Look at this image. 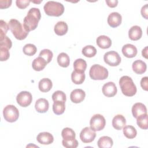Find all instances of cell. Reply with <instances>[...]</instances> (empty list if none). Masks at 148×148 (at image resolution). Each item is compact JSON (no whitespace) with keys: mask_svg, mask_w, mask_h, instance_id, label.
Returning <instances> with one entry per match:
<instances>
[{"mask_svg":"<svg viewBox=\"0 0 148 148\" xmlns=\"http://www.w3.org/2000/svg\"><path fill=\"white\" fill-rule=\"evenodd\" d=\"M40 18V10L36 8H31L28 12L27 15L24 18L23 27L24 29L28 32L35 29Z\"/></svg>","mask_w":148,"mask_h":148,"instance_id":"1","label":"cell"},{"mask_svg":"<svg viewBox=\"0 0 148 148\" xmlns=\"http://www.w3.org/2000/svg\"><path fill=\"white\" fill-rule=\"evenodd\" d=\"M119 85L122 93L127 97L134 96L137 91L132 79L128 76H123L119 80Z\"/></svg>","mask_w":148,"mask_h":148,"instance_id":"2","label":"cell"},{"mask_svg":"<svg viewBox=\"0 0 148 148\" xmlns=\"http://www.w3.org/2000/svg\"><path fill=\"white\" fill-rule=\"evenodd\" d=\"M8 25L15 38L18 40H21L25 39L28 35V32L24 29L23 25L16 19H11L9 21Z\"/></svg>","mask_w":148,"mask_h":148,"instance_id":"3","label":"cell"},{"mask_svg":"<svg viewBox=\"0 0 148 148\" xmlns=\"http://www.w3.org/2000/svg\"><path fill=\"white\" fill-rule=\"evenodd\" d=\"M45 13L49 16L59 17L64 12V5L58 2L50 1L47 2L43 7Z\"/></svg>","mask_w":148,"mask_h":148,"instance_id":"4","label":"cell"},{"mask_svg":"<svg viewBox=\"0 0 148 148\" xmlns=\"http://www.w3.org/2000/svg\"><path fill=\"white\" fill-rule=\"evenodd\" d=\"M91 79L94 80H102L106 79L109 75L108 69L99 64H94L91 66L89 71Z\"/></svg>","mask_w":148,"mask_h":148,"instance_id":"5","label":"cell"},{"mask_svg":"<svg viewBox=\"0 0 148 148\" xmlns=\"http://www.w3.org/2000/svg\"><path fill=\"white\" fill-rule=\"evenodd\" d=\"M3 116L5 120L9 123H13L17 120L19 117L18 109L13 105L6 106L3 110Z\"/></svg>","mask_w":148,"mask_h":148,"instance_id":"6","label":"cell"},{"mask_svg":"<svg viewBox=\"0 0 148 148\" xmlns=\"http://www.w3.org/2000/svg\"><path fill=\"white\" fill-rule=\"evenodd\" d=\"M90 128L94 131H99L102 130L106 125L105 117L100 114L93 115L90 121Z\"/></svg>","mask_w":148,"mask_h":148,"instance_id":"7","label":"cell"},{"mask_svg":"<svg viewBox=\"0 0 148 148\" xmlns=\"http://www.w3.org/2000/svg\"><path fill=\"white\" fill-rule=\"evenodd\" d=\"M103 60L108 65L112 66H116L120 64L121 57L117 52L110 51L104 54Z\"/></svg>","mask_w":148,"mask_h":148,"instance_id":"8","label":"cell"},{"mask_svg":"<svg viewBox=\"0 0 148 148\" xmlns=\"http://www.w3.org/2000/svg\"><path fill=\"white\" fill-rule=\"evenodd\" d=\"M17 103L22 107H27L32 101V97L31 92L26 91H23L19 92L16 97Z\"/></svg>","mask_w":148,"mask_h":148,"instance_id":"9","label":"cell"},{"mask_svg":"<svg viewBox=\"0 0 148 148\" xmlns=\"http://www.w3.org/2000/svg\"><path fill=\"white\" fill-rule=\"evenodd\" d=\"M96 137L95 131H93L90 127L84 128L80 133V139L85 143L92 142Z\"/></svg>","mask_w":148,"mask_h":148,"instance_id":"10","label":"cell"},{"mask_svg":"<svg viewBox=\"0 0 148 148\" xmlns=\"http://www.w3.org/2000/svg\"><path fill=\"white\" fill-rule=\"evenodd\" d=\"M102 90L103 95L107 97H113L117 92V87L112 82H109L103 84Z\"/></svg>","mask_w":148,"mask_h":148,"instance_id":"11","label":"cell"},{"mask_svg":"<svg viewBox=\"0 0 148 148\" xmlns=\"http://www.w3.org/2000/svg\"><path fill=\"white\" fill-rule=\"evenodd\" d=\"M122 21V17L118 12L111 13L108 17V23L112 28H116L119 26Z\"/></svg>","mask_w":148,"mask_h":148,"instance_id":"12","label":"cell"},{"mask_svg":"<svg viewBox=\"0 0 148 148\" xmlns=\"http://www.w3.org/2000/svg\"><path fill=\"white\" fill-rule=\"evenodd\" d=\"M85 92L80 88L73 90L70 94V99L71 101L75 103L82 102L85 98Z\"/></svg>","mask_w":148,"mask_h":148,"instance_id":"13","label":"cell"},{"mask_svg":"<svg viewBox=\"0 0 148 148\" xmlns=\"http://www.w3.org/2000/svg\"><path fill=\"white\" fill-rule=\"evenodd\" d=\"M36 140L40 144L47 145L53 142L54 137L48 132H42L37 135Z\"/></svg>","mask_w":148,"mask_h":148,"instance_id":"14","label":"cell"},{"mask_svg":"<svg viewBox=\"0 0 148 148\" xmlns=\"http://www.w3.org/2000/svg\"><path fill=\"white\" fill-rule=\"evenodd\" d=\"M122 53L123 55L127 58H133L137 54L136 47L132 44H126L122 47Z\"/></svg>","mask_w":148,"mask_h":148,"instance_id":"15","label":"cell"},{"mask_svg":"<svg viewBox=\"0 0 148 148\" xmlns=\"http://www.w3.org/2000/svg\"><path fill=\"white\" fill-rule=\"evenodd\" d=\"M49 108L48 101L45 98H39L36 100L35 104L36 110L40 113H46Z\"/></svg>","mask_w":148,"mask_h":148,"instance_id":"16","label":"cell"},{"mask_svg":"<svg viewBox=\"0 0 148 148\" xmlns=\"http://www.w3.org/2000/svg\"><path fill=\"white\" fill-rule=\"evenodd\" d=\"M142 36V30L138 25H134L128 31V36L132 40H138Z\"/></svg>","mask_w":148,"mask_h":148,"instance_id":"17","label":"cell"},{"mask_svg":"<svg viewBox=\"0 0 148 148\" xmlns=\"http://www.w3.org/2000/svg\"><path fill=\"white\" fill-rule=\"evenodd\" d=\"M132 113L133 116L136 119L140 115L147 113V108L142 103H135L132 107Z\"/></svg>","mask_w":148,"mask_h":148,"instance_id":"18","label":"cell"},{"mask_svg":"<svg viewBox=\"0 0 148 148\" xmlns=\"http://www.w3.org/2000/svg\"><path fill=\"white\" fill-rule=\"evenodd\" d=\"M126 124L125 118L122 114L116 115L112 120L113 127L117 130H121Z\"/></svg>","mask_w":148,"mask_h":148,"instance_id":"19","label":"cell"},{"mask_svg":"<svg viewBox=\"0 0 148 148\" xmlns=\"http://www.w3.org/2000/svg\"><path fill=\"white\" fill-rule=\"evenodd\" d=\"M132 68L135 73L138 75H142L146 72L147 65L143 61L137 60L132 63Z\"/></svg>","mask_w":148,"mask_h":148,"instance_id":"20","label":"cell"},{"mask_svg":"<svg viewBox=\"0 0 148 148\" xmlns=\"http://www.w3.org/2000/svg\"><path fill=\"white\" fill-rule=\"evenodd\" d=\"M96 43L99 47L103 49H108L112 45L111 39L106 35L99 36L96 39Z\"/></svg>","mask_w":148,"mask_h":148,"instance_id":"21","label":"cell"},{"mask_svg":"<svg viewBox=\"0 0 148 148\" xmlns=\"http://www.w3.org/2000/svg\"><path fill=\"white\" fill-rule=\"evenodd\" d=\"M68 30V27L67 24L63 21L57 22L54 25V32L59 36H62L66 34Z\"/></svg>","mask_w":148,"mask_h":148,"instance_id":"22","label":"cell"},{"mask_svg":"<svg viewBox=\"0 0 148 148\" xmlns=\"http://www.w3.org/2000/svg\"><path fill=\"white\" fill-rule=\"evenodd\" d=\"M53 86L51 80L49 78L42 79L38 84V87L39 90L43 92H47L49 91Z\"/></svg>","mask_w":148,"mask_h":148,"instance_id":"23","label":"cell"},{"mask_svg":"<svg viewBox=\"0 0 148 148\" xmlns=\"http://www.w3.org/2000/svg\"><path fill=\"white\" fill-rule=\"evenodd\" d=\"M84 72L77 71L74 70L71 74V79L73 83L76 84H82L85 80Z\"/></svg>","mask_w":148,"mask_h":148,"instance_id":"24","label":"cell"},{"mask_svg":"<svg viewBox=\"0 0 148 148\" xmlns=\"http://www.w3.org/2000/svg\"><path fill=\"white\" fill-rule=\"evenodd\" d=\"M46 61L42 57L39 56L35 58L32 63V66L34 70L36 71H42L47 65Z\"/></svg>","mask_w":148,"mask_h":148,"instance_id":"25","label":"cell"},{"mask_svg":"<svg viewBox=\"0 0 148 148\" xmlns=\"http://www.w3.org/2000/svg\"><path fill=\"white\" fill-rule=\"evenodd\" d=\"M97 145L99 148H110L112 147L113 142L110 137L108 136H103L98 139Z\"/></svg>","mask_w":148,"mask_h":148,"instance_id":"26","label":"cell"},{"mask_svg":"<svg viewBox=\"0 0 148 148\" xmlns=\"http://www.w3.org/2000/svg\"><path fill=\"white\" fill-rule=\"evenodd\" d=\"M57 62L60 66L63 68L68 67L70 63L69 56L65 53H61L57 56Z\"/></svg>","mask_w":148,"mask_h":148,"instance_id":"27","label":"cell"},{"mask_svg":"<svg viewBox=\"0 0 148 148\" xmlns=\"http://www.w3.org/2000/svg\"><path fill=\"white\" fill-rule=\"evenodd\" d=\"M65 102L61 101H54L53 105V111L57 115H60L64 113L65 109Z\"/></svg>","mask_w":148,"mask_h":148,"instance_id":"28","label":"cell"},{"mask_svg":"<svg viewBox=\"0 0 148 148\" xmlns=\"http://www.w3.org/2000/svg\"><path fill=\"white\" fill-rule=\"evenodd\" d=\"M61 136L64 140H74L76 138V134L75 131L71 128H64L61 132Z\"/></svg>","mask_w":148,"mask_h":148,"instance_id":"29","label":"cell"},{"mask_svg":"<svg viewBox=\"0 0 148 148\" xmlns=\"http://www.w3.org/2000/svg\"><path fill=\"white\" fill-rule=\"evenodd\" d=\"M124 135L128 139H133L136 137L137 131L132 125H125L123 127Z\"/></svg>","mask_w":148,"mask_h":148,"instance_id":"30","label":"cell"},{"mask_svg":"<svg viewBox=\"0 0 148 148\" xmlns=\"http://www.w3.org/2000/svg\"><path fill=\"white\" fill-rule=\"evenodd\" d=\"M136 123L139 127L143 130L148 128V116L147 113L140 115L136 118Z\"/></svg>","mask_w":148,"mask_h":148,"instance_id":"31","label":"cell"},{"mask_svg":"<svg viewBox=\"0 0 148 148\" xmlns=\"http://www.w3.org/2000/svg\"><path fill=\"white\" fill-rule=\"evenodd\" d=\"M73 68L75 71L84 72L87 68V62L82 58L76 59L73 62Z\"/></svg>","mask_w":148,"mask_h":148,"instance_id":"32","label":"cell"},{"mask_svg":"<svg viewBox=\"0 0 148 148\" xmlns=\"http://www.w3.org/2000/svg\"><path fill=\"white\" fill-rule=\"evenodd\" d=\"M82 54L86 57L91 58L97 54V49L91 45H87L82 49Z\"/></svg>","mask_w":148,"mask_h":148,"instance_id":"33","label":"cell"},{"mask_svg":"<svg viewBox=\"0 0 148 148\" xmlns=\"http://www.w3.org/2000/svg\"><path fill=\"white\" fill-rule=\"evenodd\" d=\"M23 53L28 56H34L37 51L36 47L31 43H28L26 44L23 49Z\"/></svg>","mask_w":148,"mask_h":148,"instance_id":"34","label":"cell"},{"mask_svg":"<svg viewBox=\"0 0 148 148\" xmlns=\"http://www.w3.org/2000/svg\"><path fill=\"white\" fill-rule=\"evenodd\" d=\"M39 56L42 57L43 59H45V60L48 64L51 61L53 56V54L51 50H50L49 49H46L42 50L40 52Z\"/></svg>","mask_w":148,"mask_h":148,"instance_id":"35","label":"cell"},{"mask_svg":"<svg viewBox=\"0 0 148 148\" xmlns=\"http://www.w3.org/2000/svg\"><path fill=\"white\" fill-rule=\"evenodd\" d=\"M52 99L53 101H61L65 102L66 100V94L62 91L58 90L55 91L52 95Z\"/></svg>","mask_w":148,"mask_h":148,"instance_id":"36","label":"cell"},{"mask_svg":"<svg viewBox=\"0 0 148 148\" xmlns=\"http://www.w3.org/2000/svg\"><path fill=\"white\" fill-rule=\"evenodd\" d=\"M12 42L9 38L7 36L0 38V47H3L10 49L12 47Z\"/></svg>","mask_w":148,"mask_h":148,"instance_id":"37","label":"cell"},{"mask_svg":"<svg viewBox=\"0 0 148 148\" xmlns=\"http://www.w3.org/2000/svg\"><path fill=\"white\" fill-rule=\"evenodd\" d=\"M9 29L8 24L3 20L0 21V38L6 36V34Z\"/></svg>","mask_w":148,"mask_h":148,"instance_id":"38","label":"cell"},{"mask_svg":"<svg viewBox=\"0 0 148 148\" xmlns=\"http://www.w3.org/2000/svg\"><path fill=\"white\" fill-rule=\"evenodd\" d=\"M10 56L9 49L3 47H0V60L1 61H6Z\"/></svg>","mask_w":148,"mask_h":148,"instance_id":"39","label":"cell"},{"mask_svg":"<svg viewBox=\"0 0 148 148\" xmlns=\"http://www.w3.org/2000/svg\"><path fill=\"white\" fill-rule=\"evenodd\" d=\"M62 143L64 147L66 148H76L78 146V142L76 139L71 140H62Z\"/></svg>","mask_w":148,"mask_h":148,"instance_id":"40","label":"cell"},{"mask_svg":"<svg viewBox=\"0 0 148 148\" xmlns=\"http://www.w3.org/2000/svg\"><path fill=\"white\" fill-rule=\"evenodd\" d=\"M31 1H28V0H17L16 1V6L21 9H24L26 8L28 5H29Z\"/></svg>","mask_w":148,"mask_h":148,"instance_id":"41","label":"cell"},{"mask_svg":"<svg viewBox=\"0 0 148 148\" xmlns=\"http://www.w3.org/2000/svg\"><path fill=\"white\" fill-rule=\"evenodd\" d=\"M140 86L144 90H148V77L147 76L142 78L140 80Z\"/></svg>","mask_w":148,"mask_h":148,"instance_id":"42","label":"cell"},{"mask_svg":"<svg viewBox=\"0 0 148 148\" xmlns=\"http://www.w3.org/2000/svg\"><path fill=\"white\" fill-rule=\"evenodd\" d=\"M12 1L11 0H1L0 1V8L6 9L10 6Z\"/></svg>","mask_w":148,"mask_h":148,"instance_id":"43","label":"cell"},{"mask_svg":"<svg viewBox=\"0 0 148 148\" xmlns=\"http://www.w3.org/2000/svg\"><path fill=\"white\" fill-rule=\"evenodd\" d=\"M148 4H145L143 6H142L140 12L142 16L145 18V19H148Z\"/></svg>","mask_w":148,"mask_h":148,"instance_id":"44","label":"cell"},{"mask_svg":"<svg viewBox=\"0 0 148 148\" xmlns=\"http://www.w3.org/2000/svg\"><path fill=\"white\" fill-rule=\"evenodd\" d=\"M106 3L110 8H115L118 3L117 0H106Z\"/></svg>","mask_w":148,"mask_h":148,"instance_id":"45","label":"cell"},{"mask_svg":"<svg viewBox=\"0 0 148 148\" xmlns=\"http://www.w3.org/2000/svg\"><path fill=\"white\" fill-rule=\"evenodd\" d=\"M147 46L145 47L142 51V56L144 57L145 58H147Z\"/></svg>","mask_w":148,"mask_h":148,"instance_id":"46","label":"cell"},{"mask_svg":"<svg viewBox=\"0 0 148 148\" xmlns=\"http://www.w3.org/2000/svg\"><path fill=\"white\" fill-rule=\"evenodd\" d=\"M32 2H34V3H40L41 2H42V1H40L39 2H38V1H37V2H36V1H32Z\"/></svg>","mask_w":148,"mask_h":148,"instance_id":"47","label":"cell"}]
</instances>
